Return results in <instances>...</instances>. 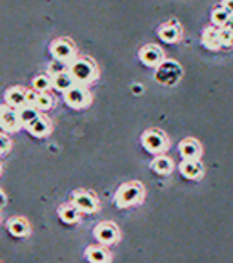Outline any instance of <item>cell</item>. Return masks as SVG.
<instances>
[{
  "label": "cell",
  "mask_w": 233,
  "mask_h": 263,
  "mask_svg": "<svg viewBox=\"0 0 233 263\" xmlns=\"http://www.w3.org/2000/svg\"><path fill=\"white\" fill-rule=\"evenodd\" d=\"M219 41H221V46H224V48L231 46V28H229V24L219 29Z\"/></svg>",
  "instance_id": "obj_27"
},
{
  "label": "cell",
  "mask_w": 233,
  "mask_h": 263,
  "mask_svg": "<svg viewBox=\"0 0 233 263\" xmlns=\"http://www.w3.org/2000/svg\"><path fill=\"white\" fill-rule=\"evenodd\" d=\"M58 216H60L62 221L68 223V225L78 223V219H80V212H78L71 203H64V205H60V209H58Z\"/></svg>",
  "instance_id": "obj_21"
},
{
  "label": "cell",
  "mask_w": 233,
  "mask_h": 263,
  "mask_svg": "<svg viewBox=\"0 0 233 263\" xmlns=\"http://www.w3.org/2000/svg\"><path fill=\"white\" fill-rule=\"evenodd\" d=\"M9 148H11V139H9L6 134H2V132H0V156L8 152Z\"/></svg>",
  "instance_id": "obj_28"
},
{
  "label": "cell",
  "mask_w": 233,
  "mask_h": 263,
  "mask_svg": "<svg viewBox=\"0 0 233 263\" xmlns=\"http://www.w3.org/2000/svg\"><path fill=\"white\" fill-rule=\"evenodd\" d=\"M71 205L78 210V212L84 214H93L98 210V199L93 192H88V190H77L71 197Z\"/></svg>",
  "instance_id": "obj_8"
},
{
  "label": "cell",
  "mask_w": 233,
  "mask_h": 263,
  "mask_svg": "<svg viewBox=\"0 0 233 263\" xmlns=\"http://www.w3.org/2000/svg\"><path fill=\"white\" fill-rule=\"evenodd\" d=\"M182 75V70H180V66L173 61H162L159 66H157V71H155V81L164 84V86H172L175 84L177 81L180 79Z\"/></svg>",
  "instance_id": "obj_5"
},
{
  "label": "cell",
  "mask_w": 233,
  "mask_h": 263,
  "mask_svg": "<svg viewBox=\"0 0 233 263\" xmlns=\"http://www.w3.org/2000/svg\"><path fill=\"white\" fill-rule=\"evenodd\" d=\"M6 201H8V197H6V194L2 192V190H0V209H2V206L6 205Z\"/></svg>",
  "instance_id": "obj_29"
},
{
  "label": "cell",
  "mask_w": 233,
  "mask_h": 263,
  "mask_svg": "<svg viewBox=\"0 0 233 263\" xmlns=\"http://www.w3.org/2000/svg\"><path fill=\"white\" fill-rule=\"evenodd\" d=\"M4 104L13 110H20L22 106H26V90L20 86L9 88L4 93Z\"/></svg>",
  "instance_id": "obj_12"
},
{
  "label": "cell",
  "mask_w": 233,
  "mask_h": 263,
  "mask_svg": "<svg viewBox=\"0 0 233 263\" xmlns=\"http://www.w3.org/2000/svg\"><path fill=\"white\" fill-rule=\"evenodd\" d=\"M0 172H2V164H0Z\"/></svg>",
  "instance_id": "obj_30"
},
{
  "label": "cell",
  "mask_w": 233,
  "mask_h": 263,
  "mask_svg": "<svg viewBox=\"0 0 233 263\" xmlns=\"http://www.w3.org/2000/svg\"><path fill=\"white\" fill-rule=\"evenodd\" d=\"M202 44H204L208 49H213V51L221 48V41H219V29L213 28V26L206 28L204 33H202Z\"/></svg>",
  "instance_id": "obj_22"
},
{
  "label": "cell",
  "mask_w": 233,
  "mask_h": 263,
  "mask_svg": "<svg viewBox=\"0 0 233 263\" xmlns=\"http://www.w3.org/2000/svg\"><path fill=\"white\" fill-rule=\"evenodd\" d=\"M64 101L70 108L75 110H82L91 104V93L86 86H80V84H73L68 91H64Z\"/></svg>",
  "instance_id": "obj_4"
},
{
  "label": "cell",
  "mask_w": 233,
  "mask_h": 263,
  "mask_svg": "<svg viewBox=\"0 0 233 263\" xmlns=\"http://www.w3.org/2000/svg\"><path fill=\"white\" fill-rule=\"evenodd\" d=\"M0 128L6 132H18L20 130V121H18V111L13 108L0 104Z\"/></svg>",
  "instance_id": "obj_9"
},
{
  "label": "cell",
  "mask_w": 233,
  "mask_h": 263,
  "mask_svg": "<svg viewBox=\"0 0 233 263\" xmlns=\"http://www.w3.org/2000/svg\"><path fill=\"white\" fill-rule=\"evenodd\" d=\"M139 59L144 66H150V68H157L160 62L164 61V53L159 46L153 44H146L144 48H140L139 51Z\"/></svg>",
  "instance_id": "obj_11"
},
{
  "label": "cell",
  "mask_w": 233,
  "mask_h": 263,
  "mask_svg": "<svg viewBox=\"0 0 233 263\" xmlns=\"http://www.w3.org/2000/svg\"><path fill=\"white\" fill-rule=\"evenodd\" d=\"M86 259L90 263H110L111 254L106 247L100 245H91L86 249Z\"/></svg>",
  "instance_id": "obj_17"
},
{
  "label": "cell",
  "mask_w": 233,
  "mask_h": 263,
  "mask_svg": "<svg viewBox=\"0 0 233 263\" xmlns=\"http://www.w3.org/2000/svg\"><path fill=\"white\" fill-rule=\"evenodd\" d=\"M229 21H231V4H221L211 11L213 28H224V26L229 24Z\"/></svg>",
  "instance_id": "obj_14"
},
{
  "label": "cell",
  "mask_w": 233,
  "mask_h": 263,
  "mask_svg": "<svg viewBox=\"0 0 233 263\" xmlns=\"http://www.w3.org/2000/svg\"><path fill=\"white\" fill-rule=\"evenodd\" d=\"M49 51H51L55 61L68 62V64L77 57V49H75L73 41H70V39H66V37L55 39V41L51 42V46H49Z\"/></svg>",
  "instance_id": "obj_6"
},
{
  "label": "cell",
  "mask_w": 233,
  "mask_h": 263,
  "mask_svg": "<svg viewBox=\"0 0 233 263\" xmlns=\"http://www.w3.org/2000/svg\"><path fill=\"white\" fill-rule=\"evenodd\" d=\"M68 70H70V64L68 62H62V61H51L48 64V71L46 73L49 75V77H55V75H60V73H68Z\"/></svg>",
  "instance_id": "obj_26"
},
{
  "label": "cell",
  "mask_w": 233,
  "mask_h": 263,
  "mask_svg": "<svg viewBox=\"0 0 233 263\" xmlns=\"http://www.w3.org/2000/svg\"><path fill=\"white\" fill-rule=\"evenodd\" d=\"M144 186L139 181H130V183H124L119 186L117 194H115V203L119 209H128V206H135L139 205L144 199Z\"/></svg>",
  "instance_id": "obj_2"
},
{
  "label": "cell",
  "mask_w": 233,
  "mask_h": 263,
  "mask_svg": "<svg viewBox=\"0 0 233 263\" xmlns=\"http://www.w3.org/2000/svg\"><path fill=\"white\" fill-rule=\"evenodd\" d=\"M152 170L160 176H170L173 172V161L168 156H155L152 161Z\"/></svg>",
  "instance_id": "obj_18"
},
{
  "label": "cell",
  "mask_w": 233,
  "mask_h": 263,
  "mask_svg": "<svg viewBox=\"0 0 233 263\" xmlns=\"http://www.w3.org/2000/svg\"><path fill=\"white\" fill-rule=\"evenodd\" d=\"M51 88V77L48 73H40L33 79V88L37 93H48V90Z\"/></svg>",
  "instance_id": "obj_24"
},
{
  "label": "cell",
  "mask_w": 233,
  "mask_h": 263,
  "mask_svg": "<svg viewBox=\"0 0 233 263\" xmlns=\"http://www.w3.org/2000/svg\"><path fill=\"white\" fill-rule=\"evenodd\" d=\"M28 130L33 137H48L49 132H51V123H49L48 117H42L40 115V117H38V119L35 121Z\"/></svg>",
  "instance_id": "obj_20"
},
{
  "label": "cell",
  "mask_w": 233,
  "mask_h": 263,
  "mask_svg": "<svg viewBox=\"0 0 233 263\" xmlns=\"http://www.w3.org/2000/svg\"><path fill=\"white\" fill-rule=\"evenodd\" d=\"M93 236L100 247H110L119 241L120 232H119V229H117V225H113V223H110V221H102L95 227Z\"/></svg>",
  "instance_id": "obj_7"
},
{
  "label": "cell",
  "mask_w": 233,
  "mask_h": 263,
  "mask_svg": "<svg viewBox=\"0 0 233 263\" xmlns=\"http://www.w3.org/2000/svg\"><path fill=\"white\" fill-rule=\"evenodd\" d=\"M73 86V79L70 77V73H60V75H55L51 77V88L57 91H68L70 88Z\"/></svg>",
  "instance_id": "obj_23"
},
{
  "label": "cell",
  "mask_w": 233,
  "mask_h": 263,
  "mask_svg": "<svg viewBox=\"0 0 233 263\" xmlns=\"http://www.w3.org/2000/svg\"><path fill=\"white\" fill-rule=\"evenodd\" d=\"M159 37L160 41L168 42V44H173L180 39V26L177 24L175 21L172 22H166L159 28Z\"/></svg>",
  "instance_id": "obj_16"
},
{
  "label": "cell",
  "mask_w": 233,
  "mask_h": 263,
  "mask_svg": "<svg viewBox=\"0 0 233 263\" xmlns=\"http://www.w3.org/2000/svg\"><path fill=\"white\" fill-rule=\"evenodd\" d=\"M68 73L73 79V84H80V86H88V84H91L98 77L97 66L88 57H75L70 62Z\"/></svg>",
  "instance_id": "obj_1"
},
{
  "label": "cell",
  "mask_w": 233,
  "mask_h": 263,
  "mask_svg": "<svg viewBox=\"0 0 233 263\" xmlns=\"http://www.w3.org/2000/svg\"><path fill=\"white\" fill-rule=\"evenodd\" d=\"M8 230L13 238H28L29 232H31V227H29V223L26 221L24 218H20V216L15 218V216H13L8 221Z\"/></svg>",
  "instance_id": "obj_15"
},
{
  "label": "cell",
  "mask_w": 233,
  "mask_h": 263,
  "mask_svg": "<svg viewBox=\"0 0 233 263\" xmlns=\"http://www.w3.org/2000/svg\"><path fill=\"white\" fill-rule=\"evenodd\" d=\"M179 152L184 161H201L202 146L197 139L188 137V139H182L179 143Z\"/></svg>",
  "instance_id": "obj_10"
},
{
  "label": "cell",
  "mask_w": 233,
  "mask_h": 263,
  "mask_svg": "<svg viewBox=\"0 0 233 263\" xmlns=\"http://www.w3.org/2000/svg\"><path fill=\"white\" fill-rule=\"evenodd\" d=\"M18 111V121H20V126H26V128H29L31 126L35 121L40 117V111L37 110L35 106H22L20 110H16Z\"/></svg>",
  "instance_id": "obj_19"
},
{
  "label": "cell",
  "mask_w": 233,
  "mask_h": 263,
  "mask_svg": "<svg viewBox=\"0 0 233 263\" xmlns=\"http://www.w3.org/2000/svg\"><path fill=\"white\" fill-rule=\"evenodd\" d=\"M142 141V146L146 148L150 154H155V156H162L164 150H168V136L164 134L159 128H152V130H146L140 137Z\"/></svg>",
  "instance_id": "obj_3"
},
{
  "label": "cell",
  "mask_w": 233,
  "mask_h": 263,
  "mask_svg": "<svg viewBox=\"0 0 233 263\" xmlns=\"http://www.w3.org/2000/svg\"><path fill=\"white\" fill-rule=\"evenodd\" d=\"M179 172L186 177V179L197 181L204 176V166L201 161H180Z\"/></svg>",
  "instance_id": "obj_13"
},
{
  "label": "cell",
  "mask_w": 233,
  "mask_h": 263,
  "mask_svg": "<svg viewBox=\"0 0 233 263\" xmlns=\"http://www.w3.org/2000/svg\"><path fill=\"white\" fill-rule=\"evenodd\" d=\"M33 106L37 108L38 111H48L53 108V97L49 93H37V99H35V104Z\"/></svg>",
  "instance_id": "obj_25"
}]
</instances>
